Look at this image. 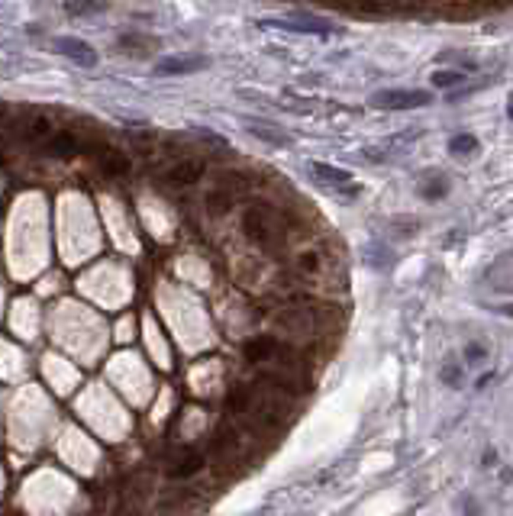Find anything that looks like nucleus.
<instances>
[{
  "label": "nucleus",
  "instance_id": "aec40b11",
  "mask_svg": "<svg viewBox=\"0 0 513 516\" xmlns=\"http://www.w3.org/2000/svg\"><path fill=\"white\" fill-rule=\"evenodd\" d=\"M500 313H507V316H513V303H504V307H500Z\"/></svg>",
  "mask_w": 513,
  "mask_h": 516
},
{
  "label": "nucleus",
  "instance_id": "f3484780",
  "mask_svg": "<svg viewBox=\"0 0 513 516\" xmlns=\"http://www.w3.org/2000/svg\"><path fill=\"white\" fill-rule=\"evenodd\" d=\"M485 355H487V352H485V345H481V342H468V345H465V365H478Z\"/></svg>",
  "mask_w": 513,
  "mask_h": 516
},
{
  "label": "nucleus",
  "instance_id": "7ed1b4c3",
  "mask_svg": "<svg viewBox=\"0 0 513 516\" xmlns=\"http://www.w3.org/2000/svg\"><path fill=\"white\" fill-rule=\"evenodd\" d=\"M242 232H246L249 242H255V245H271L274 236H278V226H274V217L268 210L252 207L246 213V220H242Z\"/></svg>",
  "mask_w": 513,
  "mask_h": 516
},
{
  "label": "nucleus",
  "instance_id": "20e7f679",
  "mask_svg": "<svg viewBox=\"0 0 513 516\" xmlns=\"http://www.w3.org/2000/svg\"><path fill=\"white\" fill-rule=\"evenodd\" d=\"M265 26L288 29V33H310V36H330V33H339L336 23L320 20V16H307V14H294V16H288V20H265Z\"/></svg>",
  "mask_w": 513,
  "mask_h": 516
},
{
  "label": "nucleus",
  "instance_id": "412c9836",
  "mask_svg": "<svg viewBox=\"0 0 513 516\" xmlns=\"http://www.w3.org/2000/svg\"><path fill=\"white\" fill-rule=\"evenodd\" d=\"M507 113H510V119H513V97H510V104H507Z\"/></svg>",
  "mask_w": 513,
  "mask_h": 516
},
{
  "label": "nucleus",
  "instance_id": "ddd939ff",
  "mask_svg": "<svg viewBox=\"0 0 513 516\" xmlns=\"http://www.w3.org/2000/svg\"><path fill=\"white\" fill-rule=\"evenodd\" d=\"M449 152L452 155H471V152H478V139H475V136H468V133H462V136H455V139L449 142Z\"/></svg>",
  "mask_w": 513,
  "mask_h": 516
},
{
  "label": "nucleus",
  "instance_id": "dca6fc26",
  "mask_svg": "<svg viewBox=\"0 0 513 516\" xmlns=\"http://www.w3.org/2000/svg\"><path fill=\"white\" fill-rule=\"evenodd\" d=\"M443 381L449 384V387H462V368H458L455 362H446L443 365Z\"/></svg>",
  "mask_w": 513,
  "mask_h": 516
},
{
  "label": "nucleus",
  "instance_id": "f03ea898",
  "mask_svg": "<svg viewBox=\"0 0 513 516\" xmlns=\"http://www.w3.org/2000/svg\"><path fill=\"white\" fill-rule=\"evenodd\" d=\"M429 91H401V87H387V91L372 94L374 110H414V107H426Z\"/></svg>",
  "mask_w": 513,
  "mask_h": 516
},
{
  "label": "nucleus",
  "instance_id": "0eeeda50",
  "mask_svg": "<svg viewBox=\"0 0 513 516\" xmlns=\"http://www.w3.org/2000/svg\"><path fill=\"white\" fill-rule=\"evenodd\" d=\"M200 175H204V165H200L197 158H181V161H175V165L168 168V181L171 184H181V188L194 184Z\"/></svg>",
  "mask_w": 513,
  "mask_h": 516
},
{
  "label": "nucleus",
  "instance_id": "6e6552de",
  "mask_svg": "<svg viewBox=\"0 0 513 516\" xmlns=\"http://www.w3.org/2000/svg\"><path fill=\"white\" fill-rule=\"evenodd\" d=\"M246 129L252 136H259L261 142H268V146H291L288 133H284L281 126H271V123H261V119H246Z\"/></svg>",
  "mask_w": 513,
  "mask_h": 516
},
{
  "label": "nucleus",
  "instance_id": "9b49d317",
  "mask_svg": "<svg viewBox=\"0 0 513 516\" xmlns=\"http://www.w3.org/2000/svg\"><path fill=\"white\" fill-rule=\"evenodd\" d=\"M100 165L110 171V175H123L129 168V161H126V155H120V152H110V149H104L100 152Z\"/></svg>",
  "mask_w": 513,
  "mask_h": 516
},
{
  "label": "nucleus",
  "instance_id": "1a4fd4ad",
  "mask_svg": "<svg viewBox=\"0 0 513 516\" xmlns=\"http://www.w3.org/2000/svg\"><path fill=\"white\" fill-rule=\"evenodd\" d=\"M204 468V455H194V452H184L181 461H175V465H168V478L171 481H181V478H190L197 475Z\"/></svg>",
  "mask_w": 513,
  "mask_h": 516
},
{
  "label": "nucleus",
  "instance_id": "f257e3e1",
  "mask_svg": "<svg viewBox=\"0 0 513 516\" xmlns=\"http://www.w3.org/2000/svg\"><path fill=\"white\" fill-rule=\"evenodd\" d=\"M310 175L317 178V181L323 184L326 190H333V194L345 197V200L359 197V184L352 181V175H349V171H342V168L326 165V161H310Z\"/></svg>",
  "mask_w": 513,
  "mask_h": 516
},
{
  "label": "nucleus",
  "instance_id": "9d476101",
  "mask_svg": "<svg viewBox=\"0 0 513 516\" xmlns=\"http://www.w3.org/2000/svg\"><path fill=\"white\" fill-rule=\"evenodd\" d=\"M232 207V197L226 194V190H213V194H207V213H213V217H226Z\"/></svg>",
  "mask_w": 513,
  "mask_h": 516
},
{
  "label": "nucleus",
  "instance_id": "f8f14e48",
  "mask_svg": "<svg viewBox=\"0 0 513 516\" xmlns=\"http://www.w3.org/2000/svg\"><path fill=\"white\" fill-rule=\"evenodd\" d=\"M446 190H449V181L439 178V175H433V178H426V184H423L420 194L426 197V200H439V197H446Z\"/></svg>",
  "mask_w": 513,
  "mask_h": 516
},
{
  "label": "nucleus",
  "instance_id": "4468645a",
  "mask_svg": "<svg viewBox=\"0 0 513 516\" xmlns=\"http://www.w3.org/2000/svg\"><path fill=\"white\" fill-rule=\"evenodd\" d=\"M117 45H120V49H155V45H158V42L155 39H142V36H120V39H117Z\"/></svg>",
  "mask_w": 513,
  "mask_h": 516
},
{
  "label": "nucleus",
  "instance_id": "423d86ee",
  "mask_svg": "<svg viewBox=\"0 0 513 516\" xmlns=\"http://www.w3.org/2000/svg\"><path fill=\"white\" fill-rule=\"evenodd\" d=\"M207 58L200 55H178V58H168V62H158V75H190V71H200L207 68Z\"/></svg>",
  "mask_w": 513,
  "mask_h": 516
},
{
  "label": "nucleus",
  "instance_id": "a211bd4d",
  "mask_svg": "<svg viewBox=\"0 0 513 516\" xmlns=\"http://www.w3.org/2000/svg\"><path fill=\"white\" fill-rule=\"evenodd\" d=\"M433 84H436V87H452V84H462V75H458V71H436V75H433Z\"/></svg>",
  "mask_w": 513,
  "mask_h": 516
},
{
  "label": "nucleus",
  "instance_id": "6ab92c4d",
  "mask_svg": "<svg viewBox=\"0 0 513 516\" xmlns=\"http://www.w3.org/2000/svg\"><path fill=\"white\" fill-rule=\"evenodd\" d=\"M458 516H481V507L475 497H462V503H458Z\"/></svg>",
  "mask_w": 513,
  "mask_h": 516
},
{
  "label": "nucleus",
  "instance_id": "39448f33",
  "mask_svg": "<svg viewBox=\"0 0 513 516\" xmlns=\"http://www.w3.org/2000/svg\"><path fill=\"white\" fill-rule=\"evenodd\" d=\"M55 52L58 55H68L71 62L85 65V68H94V65H97V52L81 39H55Z\"/></svg>",
  "mask_w": 513,
  "mask_h": 516
},
{
  "label": "nucleus",
  "instance_id": "2eb2a0df",
  "mask_svg": "<svg viewBox=\"0 0 513 516\" xmlns=\"http://www.w3.org/2000/svg\"><path fill=\"white\" fill-rule=\"evenodd\" d=\"M104 10L97 0H68V14H97Z\"/></svg>",
  "mask_w": 513,
  "mask_h": 516
}]
</instances>
